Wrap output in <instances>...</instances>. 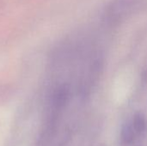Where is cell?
I'll list each match as a JSON object with an SVG mask.
<instances>
[{"mask_svg": "<svg viewBox=\"0 0 147 146\" xmlns=\"http://www.w3.org/2000/svg\"><path fill=\"white\" fill-rule=\"evenodd\" d=\"M143 7L140 0H113L105 8L102 22L107 27L116 26L137 13Z\"/></svg>", "mask_w": 147, "mask_h": 146, "instance_id": "6da1fadb", "label": "cell"}, {"mask_svg": "<svg viewBox=\"0 0 147 146\" xmlns=\"http://www.w3.org/2000/svg\"><path fill=\"white\" fill-rule=\"evenodd\" d=\"M100 146H106L105 145H100Z\"/></svg>", "mask_w": 147, "mask_h": 146, "instance_id": "7a4b0ae2", "label": "cell"}]
</instances>
